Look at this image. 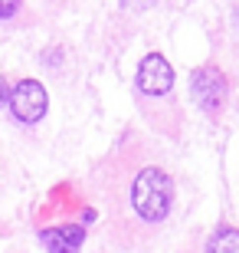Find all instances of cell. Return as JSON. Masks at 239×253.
<instances>
[{
    "instance_id": "1",
    "label": "cell",
    "mask_w": 239,
    "mask_h": 253,
    "mask_svg": "<svg viewBox=\"0 0 239 253\" xmlns=\"http://www.w3.org/2000/svg\"><path fill=\"white\" fill-rule=\"evenodd\" d=\"M174 194V178L164 165L138 161V165H125L118 191H108V201L115 204V217H125L128 224H135L138 234H151L171 217Z\"/></svg>"
},
{
    "instance_id": "2",
    "label": "cell",
    "mask_w": 239,
    "mask_h": 253,
    "mask_svg": "<svg viewBox=\"0 0 239 253\" xmlns=\"http://www.w3.org/2000/svg\"><path fill=\"white\" fill-rule=\"evenodd\" d=\"M190 95L203 112L216 115L223 109V102H226V95H230V83L216 66H200L190 76Z\"/></svg>"
},
{
    "instance_id": "3",
    "label": "cell",
    "mask_w": 239,
    "mask_h": 253,
    "mask_svg": "<svg viewBox=\"0 0 239 253\" xmlns=\"http://www.w3.org/2000/svg\"><path fill=\"white\" fill-rule=\"evenodd\" d=\"M49 109V95L43 89V83L36 79H20L17 85H10V112L13 119L23 125H33L39 122Z\"/></svg>"
},
{
    "instance_id": "4",
    "label": "cell",
    "mask_w": 239,
    "mask_h": 253,
    "mask_svg": "<svg viewBox=\"0 0 239 253\" xmlns=\"http://www.w3.org/2000/svg\"><path fill=\"white\" fill-rule=\"evenodd\" d=\"M135 83H138V92H144V95H167L171 85H174V69H171V63L161 53H147L138 66Z\"/></svg>"
},
{
    "instance_id": "5",
    "label": "cell",
    "mask_w": 239,
    "mask_h": 253,
    "mask_svg": "<svg viewBox=\"0 0 239 253\" xmlns=\"http://www.w3.org/2000/svg\"><path fill=\"white\" fill-rule=\"evenodd\" d=\"M39 240L46 244L49 253H79L85 244V230L79 224H59L39 234Z\"/></svg>"
},
{
    "instance_id": "6",
    "label": "cell",
    "mask_w": 239,
    "mask_h": 253,
    "mask_svg": "<svg viewBox=\"0 0 239 253\" xmlns=\"http://www.w3.org/2000/svg\"><path fill=\"white\" fill-rule=\"evenodd\" d=\"M206 253H239V230L236 227H216L206 244Z\"/></svg>"
},
{
    "instance_id": "7",
    "label": "cell",
    "mask_w": 239,
    "mask_h": 253,
    "mask_svg": "<svg viewBox=\"0 0 239 253\" xmlns=\"http://www.w3.org/2000/svg\"><path fill=\"white\" fill-rule=\"evenodd\" d=\"M20 10V0H0V20H10Z\"/></svg>"
},
{
    "instance_id": "8",
    "label": "cell",
    "mask_w": 239,
    "mask_h": 253,
    "mask_svg": "<svg viewBox=\"0 0 239 253\" xmlns=\"http://www.w3.org/2000/svg\"><path fill=\"white\" fill-rule=\"evenodd\" d=\"M3 105H10V83L0 76V109H3Z\"/></svg>"
}]
</instances>
